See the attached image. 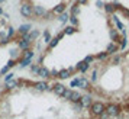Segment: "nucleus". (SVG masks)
I'll return each instance as SVG.
<instances>
[{
	"mask_svg": "<svg viewBox=\"0 0 129 119\" xmlns=\"http://www.w3.org/2000/svg\"><path fill=\"white\" fill-rule=\"evenodd\" d=\"M5 2H6V0H0V6H2V5H3Z\"/></svg>",
	"mask_w": 129,
	"mask_h": 119,
	"instance_id": "obj_9",
	"label": "nucleus"
},
{
	"mask_svg": "<svg viewBox=\"0 0 129 119\" xmlns=\"http://www.w3.org/2000/svg\"><path fill=\"white\" fill-rule=\"evenodd\" d=\"M70 87L102 106H129V48L94 61Z\"/></svg>",
	"mask_w": 129,
	"mask_h": 119,
	"instance_id": "obj_3",
	"label": "nucleus"
},
{
	"mask_svg": "<svg viewBox=\"0 0 129 119\" xmlns=\"http://www.w3.org/2000/svg\"><path fill=\"white\" fill-rule=\"evenodd\" d=\"M77 0H16L19 16L36 26H47L65 16Z\"/></svg>",
	"mask_w": 129,
	"mask_h": 119,
	"instance_id": "obj_4",
	"label": "nucleus"
},
{
	"mask_svg": "<svg viewBox=\"0 0 129 119\" xmlns=\"http://www.w3.org/2000/svg\"><path fill=\"white\" fill-rule=\"evenodd\" d=\"M97 103L61 81L18 77L0 89V119H99Z\"/></svg>",
	"mask_w": 129,
	"mask_h": 119,
	"instance_id": "obj_2",
	"label": "nucleus"
},
{
	"mask_svg": "<svg viewBox=\"0 0 129 119\" xmlns=\"http://www.w3.org/2000/svg\"><path fill=\"white\" fill-rule=\"evenodd\" d=\"M15 32H16V29L13 28L12 20L6 16H0V39L10 38Z\"/></svg>",
	"mask_w": 129,
	"mask_h": 119,
	"instance_id": "obj_8",
	"label": "nucleus"
},
{
	"mask_svg": "<svg viewBox=\"0 0 129 119\" xmlns=\"http://www.w3.org/2000/svg\"><path fill=\"white\" fill-rule=\"evenodd\" d=\"M34 48V41L28 32L16 29L10 38L0 39V78L10 76L13 68L20 66L26 58H29Z\"/></svg>",
	"mask_w": 129,
	"mask_h": 119,
	"instance_id": "obj_5",
	"label": "nucleus"
},
{
	"mask_svg": "<svg viewBox=\"0 0 129 119\" xmlns=\"http://www.w3.org/2000/svg\"><path fill=\"white\" fill-rule=\"evenodd\" d=\"M126 28L99 0H77L65 25L38 51L32 71L42 80H74L94 61L125 49Z\"/></svg>",
	"mask_w": 129,
	"mask_h": 119,
	"instance_id": "obj_1",
	"label": "nucleus"
},
{
	"mask_svg": "<svg viewBox=\"0 0 129 119\" xmlns=\"http://www.w3.org/2000/svg\"><path fill=\"white\" fill-rule=\"evenodd\" d=\"M125 26H129V0H99Z\"/></svg>",
	"mask_w": 129,
	"mask_h": 119,
	"instance_id": "obj_6",
	"label": "nucleus"
},
{
	"mask_svg": "<svg viewBox=\"0 0 129 119\" xmlns=\"http://www.w3.org/2000/svg\"><path fill=\"white\" fill-rule=\"evenodd\" d=\"M99 119H129V106H102L99 105Z\"/></svg>",
	"mask_w": 129,
	"mask_h": 119,
	"instance_id": "obj_7",
	"label": "nucleus"
}]
</instances>
